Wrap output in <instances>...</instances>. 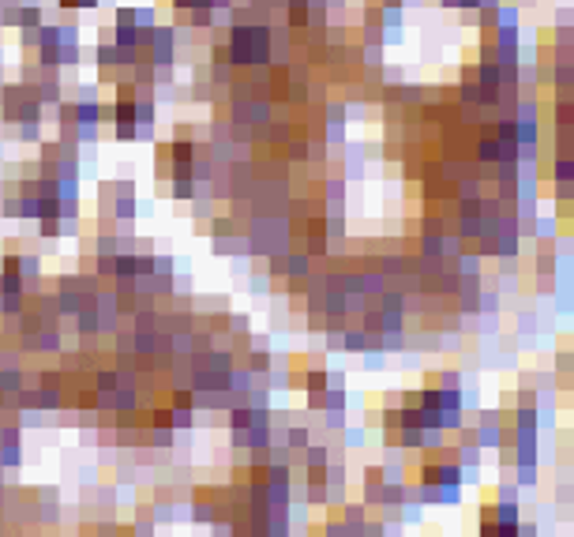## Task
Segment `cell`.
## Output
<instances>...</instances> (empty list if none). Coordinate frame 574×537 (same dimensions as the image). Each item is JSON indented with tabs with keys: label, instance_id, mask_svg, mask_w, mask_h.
<instances>
[{
	"label": "cell",
	"instance_id": "cell-1",
	"mask_svg": "<svg viewBox=\"0 0 574 537\" xmlns=\"http://www.w3.org/2000/svg\"><path fill=\"white\" fill-rule=\"evenodd\" d=\"M387 481H391L387 466H364V507H375V504H379V496H383Z\"/></svg>",
	"mask_w": 574,
	"mask_h": 537
},
{
	"label": "cell",
	"instance_id": "cell-2",
	"mask_svg": "<svg viewBox=\"0 0 574 537\" xmlns=\"http://www.w3.org/2000/svg\"><path fill=\"white\" fill-rule=\"evenodd\" d=\"M571 518H574V515H571Z\"/></svg>",
	"mask_w": 574,
	"mask_h": 537
}]
</instances>
